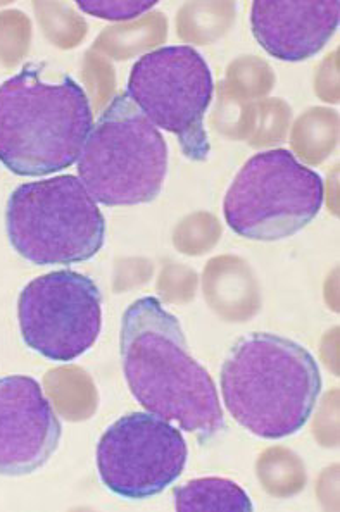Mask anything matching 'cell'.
Listing matches in <instances>:
<instances>
[{"instance_id":"11","label":"cell","mask_w":340,"mask_h":512,"mask_svg":"<svg viewBox=\"0 0 340 512\" xmlns=\"http://www.w3.org/2000/svg\"><path fill=\"white\" fill-rule=\"evenodd\" d=\"M339 21V0L252 2V35L270 56L287 63H301L322 52Z\"/></svg>"},{"instance_id":"4","label":"cell","mask_w":340,"mask_h":512,"mask_svg":"<svg viewBox=\"0 0 340 512\" xmlns=\"http://www.w3.org/2000/svg\"><path fill=\"white\" fill-rule=\"evenodd\" d=\"M76 163L83 187L102 206L149 204L163 188L168 147L123 92L92 126Z\"/></svg>"},{"instance_id":"6","label":"cell","mask_w":340,"mask_h":512,"mask_svg":"<svg viewBox=\"0 0 340 512\" xmlns=\"http://www.w3.org/2000/svg\"><path fill=\"white\" fill-rule=\"evenodd\" d=\"M322 176L290 150L259 152L233 178L223 202L227 225L240 237L277 242L292 237L322 211Z\"/></svg>"},{"instance_id":"10","label":"cell","mask_w":340,"mask_h":512,"mask_svg":"<svg viewBox=\"0 0 340 512\" xmlns=\"http://www.w3.org/2000/svg\"><path fill=\"white\" fill-rule=\"evenodd\" d=\"M61 435V423L35 378H0V475L25 476L44 468Z\"/></svg>"},{"instance_id":"13","label":"cell","mask_w":340,"mask_h":512,"mask_svg":"<svg viewBox=\"0 0 340 512\" xmlns=\"http://www.w3.org/2000/svg\"><path fill=\"white\" fill-rule=\"evenodd\" d=\"M156 0H80L78 7L83 13L92 14L108 21H126L149 11L156 6Z\"/></svg>"},{"instance_id":"7","label":"cell","mask_w":340,"mask_h":512,"mask_svg":"<svg viewBox=\"0 0 340 512\" xmlns=\"http://www.w3.org/2000/svg\"><path fill=\"white\" fill-rule=\"evenodd\" d=\"M125 94L152 125L178 138L190 161L208 159L211 144L204 118L215 94V80L194 47H159L140 57L130 71Z\"/></svg>"},{"instance_id":"2","label":"cell","mask_w":340,"mask_h":512,"mask_svg":"<svg viewBox=\"0 0 340 512\" xmlns=\"http://www.w3.org/2000/svg\"><path fill=\"white\" fill-rule=\"evenodd\" d=\"M94 114L78 83L28 63L0 85V163L18 176L54 175L82 154Z\"/></svg>"},{"instance_id":"5","label":"cell","mask_w":340,"mask_h":512,"mask_svg":"<svg viewBox=\"0 0 340 512\" xmlns=\"http://www.w3.org/2000/svg\"><path fill=\"white\" fill-rule=\"evenodd\" d=\"M6 232L30 263L76 264L102 249L106 219L80 178L54 176L14 190L7 200Z\"/></svg>"},{"instance_id":"12","label":"cell","mask_w":340,"mask_h":512,"mask_svg":"<svg viewBox=\"0 0 340 512\" xmlns=\"http://www.w3.org/2000/svg\"><path fill=\"white\" fill-rule=\"evenodd\" d=\"M178 512H251L252 500L235 481L225 478H199L175 488Z\"/></svg>"},{"instance_id":"9","label":"cell","mask_w":340,"mask_h":512,"mask_svg":"<svg viewBox=\"0 0 340 512\" xmlns=\"http://www.w3.org/2000/svg\"><path fill=\"white\" fill-rule=\"evenodd\" d=\"M187 457L182 431L152 413H130L118 419L104 431L95 452L104 487L128 500L164 492L183 475Z\"/></svg>"},{"instance_id":"1","label":"cell","mask_w":340,"mask_h":512,"mask_svg":"<svg viewBox=\"0 0 340 512\" xmlns=\"http://www.w3.org/2000/svg\"><path fill=\"white\" fill-rule=\"evenodd\" d=\"M121 364L135 400L204 444L225 430L215 381L189 352L182 325L156 297L121 318Z\"/></svg>"},{"instance_id":"8","label":"cell","mask_w":340,"mask_h":512,"mask_svg":"<svg viewBox=\"0 0 340 512\" xmlns=\"http://www.w3.org/2000/svg\"><path fill=\"white\" fill-rule=\"evenodd\" d=\"M18 321L30 349L51 361L70 363L101 335V290L89 276L70 269L38 276L19 294Z\"/></svg>"},{"instance_id":"3","label":"cell","mask_w":340,"mask_h":512,"mask_svg":"<svg viewBox=\"0 0 340 512\" xmlns=\"http://www.w3.org/2000/svg\"><path fill=\"white\" fill-rule=\"evenodd\" d=\"M223 402L242 428L266 440L303 430L322 394L315 357L290 338L249 333L221 368Z\"/></svg>"}]
</instances>
